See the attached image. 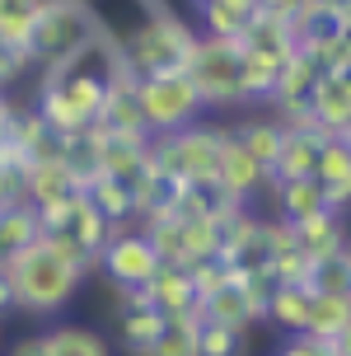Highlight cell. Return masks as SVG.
Here are the masks:
<instances>
[{
    "mask_svg": "<svg viewBox=\"0 0 351 356\" xmlns=\"http://www.w3.org/2000/svg\"><path fill=\"white\" fill-rule=\"evenodd\" d=\"M117 66V38L108 33L94 52H85L70 66H52L42 75V89H38L33 113L52 127L61 141L70 136H85L99 127L104 118V99H108V75Z\"/></svg>",
    "mask_w": 351,
    "mask_h": 356,
    "instance_id": "1",
    "label": "cell"
},
{
    "mask_svg": "<svg viewBox=\"0 0 351 356\" xmlns=\"http://www.w3.org/2000/svg\"><path fill=\"white\" fill-rule=\"evenodd\" d=\"M5 277H10V291H15V309L28 314V319H56L75 300L80 282H85V272L70 267L47 239L28 244L15 263L5 267Z\"/></svg>",
    "mask_w": 351,
    "mask_h": 356,
    "instance_id": "2",
    "label": "cell"
},
{
    "mask_svg": "<svg viewBox=\"0 0 351 356\" xmlns=\"http://www.w3.org/2000/svg\"><path fill=\"white\" fill-rule=\"evenodd\" d=\"M104 38H108V24L99 19L94 0H42L28 56H33L38 66L52 71V66L80 61V56L94 52Z\"/></svg>",
    "mask_w": 351,
    "mask_h": 356,
    "instance_id": "3",
    "label": "cell"
},
{
    "mask_svg": "<svg viewBox=\"0 0 351 356\" xmlns=\"http://www.w3.org/2000/svg\"><path fill=\"white\" fill-rule=\"evenodd\" d=\"M225 141H229V127H215V122H193V127H183V131L150 136V169H155L164 183L215 188Z\"/></svg>",
    "mask_w": 351,
    "mask_h": 356,
    "instance_id": "4",
    "label": "cell"
},
{
    "mask_svg": "<svg viewBox=\"0 0 351 356\" xmlns=\"http://www.w3.org/2000/svg\"><path fill=\"white\" fill-rule=\"evenodd\" d=\"M193 47H197V33L169 5L155 10V15H140L136 29H126L117 38V56H122V66L136 80L140 75H159V71H183Z\"/></svg>",
    "mask_w": 351,
    "mask_h": 356,
    "instance_id": "5",
    "label": "cell"
},
{
    "mask_svg": "<svg viewBox=\"0 0 351 356\" xmlns=\"http://www.w3.org/2000/svg\"><path fill=\"white\" fill-rule=\"evenodd\" d=\"M136 108H140L145 131L164 136V131H183V127L202 122L206 99L197 94L188 71H159V75H140L136 80Z\"/></svg>",
    "mask_w": 351,
    "mask_h": 356,
    "instance_id": "6",
    "label": "cell"
},
{
    "mask_svg": "<svg viewBox=\"0 0 351 356\" xmlns=\"http://www.w3.org/2000/svg\"><path fill=\"white\" fill-rule=\"evenodd\" d=\"M183 71L193 75L197 94L206 99V108H229L244 104V89H239V42H215V38H197L193 56Z\"/></svg>",
    "mask_w": 351,
    "mask_h": 356,
    "instance_id": "7",
    "label": "cell"
},
{
    "mask_svg": "<svg viewBox=\"0 0 351 356\" xmlns=\"http://www.w3.org/2000/svg\"><path fill=\"white\" fill-rule=\"evenodd\" d=\"M159 267H164L159 249L145 239V230H131V225L113 230L104 253H99V272L108 277L113 291H145V282L155 277Z\"/></svg>",
    "mask_w": 351,
    "mask_h": 356,
    "instance_id": "8",
    "label": "cell"
},
{
    "mask_svg": "<svg viewBox=\"0 0 351 356\" xmlns=\"http://www.w3.org/2000/svg\"><path fill=\"white\" fill-rule=\"evenodd\" d=\"M164 314L145 300V291H117V347L126 356H140L155 347V338L164 333Z\"/></svg>",
    "mask_w": 351,
    "mask_h": 356,
    "instance_id": "9",
    "label": "cell"
},
{
    "mask_svg": "<svg viewBox=\"0 0 351 356\" xmlns=\"http://www.w3.org/2000/svg\"><path fill=\"white\" fill-rule=\"evenodd\" d=\"M267 188V169L253 155H248L244 145L229 136L225 150H220V174H215V193L225 197L229 207H248L253 197Z\"/></svg>",
    "mask_w": 351,
    "mask_h": 356,
    "instance_id": "10",
    "label": "cell"
},
{
    "mask_svg": "<svg viewBox=\"0 0 351 356\" xmlns=\"http://www.w3.org/2000/svg\"><path fill=\"white\" fill-rule=\"evenodd\" d=\"M75 193H85V183L66 160H38L24 169V202L33 211H52V207L70 202Z\"/></svg>",
    "mask_w": 351,
    "mask_h": 356,
    "instance_id": "11",
    "label": "cell"
},
{
    "mask_svg": "<svg viewBox=\"0 0 351 356\" xmlns=\"http://www.w3.org/2000/svg\"><path fill=\"white\" fill-rule=\"evenodd\" d=\"M309 118L323 136H347L351 131V80L342 71H323L309 89Z\"/></svg>",
    "mask_w": 351,
    "mask_h": 356,
    "instance_id": "12",
    "label": "cell"
},
{
    "mask_svg": "<svg viewBox=\"0 0 351 356\" xmlns=\"http://www.w3.org/2000/svg\"><path fill=\"white\" fill-rule=\"evenodd\" d=\"M145 300L155 305L164 319H183V314H197L202 296H197V282H193V272H188V267L164 263L155 277L145 282Z\"/></svg>",
    "mask_w": 351,
    "mask_h": 356,
    "instance_id": "13",
    "label": "cell"
},
{
    "mask_svg": "<svg viewBox=\"0 0 351 356\" xmlns=\"http://www.w3.org/2000/svg\"><path fill=\"white\" fill-rule=\"evenodd\" d=\"M323 131L318 127H300V131H291L286 127V141H281V155L277 164H272V174H267V183H291V178H314L318 174V155H323Z\"/></svg>",
    "mask_w": 351,
    "mask_h": 356,
    "instance_id": "14",
    "label": "cell"
},
{
    "mask_svg": "<svg viewBox=\"0 0 351 356\" xmlns=\"http://www.w3.org/2000/svg\"><path fill=\"white\" fill-rule=\"evenodd\" d=\"M318 188L328 197V211L347 216L351 211V141L347 136H328L323 155H318Z\"/></svg>",
    "mask_w": 351,
    "mask_h": 356,
    "instance_id": "15",
    "label": "cell"
},
{
    "mask_svg": "<svg viewBox=\"0 0 351 356\" xmlns=\"http://www.w3.org/2000/svg\"><path fill=\"white\" fill-rule=\"evenodd\" d=\"M38 10L42 0H0V52L15 56L19 66H33V24H38Z\"/></svg>",
    "mask_w": 351,
    "mask_h": 356,
    "instance_id": "16",
    "label": "cell"
},
{
    "mask_svg": "<svg viewBox=\"0 0 351 356\" xmlns=\"http://www.w3.org/2000/svg\"><path fill=\"white\" fill-rule=\"evenodd\" d=\"M277 193V220L300 225V220H314L328 211V197L318 188V178H291V183H272Z\"/></svg>",
    "mask_w": 351,
    "mask_h": 356,
    "instance_id": "17",
    "label": "cell"
},
{
    "mask_svg": "<svg viewBox=\"0 0 351 356\" xmlns=\"http://www.w3.org/2000/svg\"><path fill=\"white\" fill-rule=\"evenodd\" d=\"M239 47H253V52H267V56H277V61H286L291 52H300L295 47V24H291L286 15H267V10H258V15L248 19Z\"/></svg>",
    "mask_w": 351,
    "mask_h": 356,
    "instance_id": "18",
    "label": "cell"
},
{
    "mask_svg": "<svg viewBox=\"0 0 351 356\" xmlns=\"http://www.w3.org/2000/svg\"><path fill=\"white\" fill-rule=\"evenodd\" d=\"M85 197L94 202V211L104 216L113 230H126L136 220V202H131V183L122 178H108V174H94L85 183Z\"/></svg>",
    "mask_w": 351,
    "mask_h": 356,
    "instance_id": "19",
    "label": "cell"
},
{
    "mask_svg": "<svg viewBox=\"0 0 351 356\" xmlns=\"http://www.w3.org/2000/svg\"><path fill=\"white\" fill-rule=\"evenodd\" d=\"M291 230H295V244L309 253L314 263L318 258H333V253H342L351 244L347 220H342L337 211H323V216H314V220H300V225H291Z\"/></svg>",
    "mask_w": 351,
    "mask_h": 356,
    "instance_id": "20",
    "label": "cell"
},
{
    "mask_svg": "<svg viewBox=\"0 0 351 356\" xmlns=\"http://www.w3.org/2000/svg\"><path fill=\"white\" fill-rule=\"evenodd\" d=\"M309 300H314L309 286H272L267 300H263V319L277 323L281 333H304V323H309Z\"/></svg>",
    "mask_w": 351,
    "mask_h": 356,
    "instance_id": "21",
    "label": "cell"
},
{
    "mask_svg": "<svg viewBox=\"0 0 351 356\" xmlns=\"http://www.w3.org/2000/svg\"><path fill=\"white\" fill-rule=\"evenodd\" d=\"M42 342H47V356H113V342L89 323H52Z\"/></svg>",
    "mask_w": 351,
    "mask_h": 356,
    "instance_id": "22",
    "label": "cell"
},
{
    "mask_svg": "<svg viewBox=\"0 0 351 356\" xmlns=\"http://www.w3.org/2000/svg\"><path fill=\"white\" fill-rule=\"evenodd\" d=\"M229 136L272 174V164H277V155H281V141H286V127H281L277 118H244L239 127H229Z\"/></svg>",
    "mask_w": 351,
    "mask_h": 356,
    "instance_id": "23",
    "label": "cell"
},
{
    "mask_svg": "<svg viewBox=\"0 0 351 356\" xmlns=\"http://www.w3.org/2000/svg\"><path fill=\"white\" fill-rule=\"evenodd\" d=\"M42 239V225H38V211L24 202V207H10L0 211V267H10L19 253Z\"/></svg>",
    "mask_w": 351,
    "mask_h": 356,
    "instance_id": "24",
    "label": "cell"
},
{
    "mask_svg": "<svg viewBox=\"0 0 351 356\" xmlns=\"http://www.w3.org/2000/svg\"><path fill=\"white\" fill-rule=\"evenodd\" d=\"M277 71H281L277 56L253 52V47H239V89H244V104L272 99V89H277Z\"/></svg>",
    "mask_w": 351,
    "mask_h": 356,
    "instance_id": "25",
    "label": "cell"
},
{
    "mask_svg": "<svg viewBox=\"0 0 351 356\" xmlns=\"http://www.w3.org/2000/svg\"><path fill=\"white\" fill-rule=\"evenodd\" d=\"M347 323H351V296H318V291H314L304 333H309L314 342H333Z\"/></svg>",
    "mask_w": 351,
    "mask_h": 356,
    "instance_id": "26",
    "label": "cell"
},
{
    "mask_svg": "<svg viewBox=\"0 0 351 356\" xmlns=\"http://www.w3.org/2000/svg\"><path fill=\"white\" fill-rule=\"evenodd\" d=\"M244 347H248V328L211 323L197 314V356H244Z\"/></svg>",
    "mask_w": 351,
    "mask_h": 356,
    "instance_id": "27",
    "label": "cell"
},
{
    "mask_svg": "<svg viewBox=\"0 0 351 356\" xmlns=\"http://www.w3.org/2000/svg\"><path fill=\"white\" fill-rule=\"evenodd\" d=\"M140 356H197V314H183V319H169L164 333L155 338V347Z\"/></svg>",
    "mask_w": 351,
    "mask_h": 356,
    "instance_id": "28",
    "label": "cell"
},
{
    "mask_svg": "<svg viewBox=\"0 0 351 356\" xmlns=\"http://www.w3.org/2000/svg\"><path fill=\"white\" fill-rule=\"evenodd\" d=\"M309 291L318 296H351V267H347V249L333 258H318L309 267Z\"/></svg>",
    "mask_w": 351,
    "mask_h": 356,
    "instance_id": "29",
    "label": "cell"
},
{
    "mask_svg": "<svg viewBox=\"0 0 351 356\" xmlns=\"http://www.w3.org/2000/svg\"><path fill=\"white\" fill-rule=\"evenodd\" d=\"M197 19H202V38H215V42H239L244 38V19L225 10L220 0H206V5H197Z\"/></svg>",
    "mask_w": 351,
    "mask_h": 356,
    "instance_id": "30",
    "label": "cell"
},
{
    "mask_svg": "<svg viewBox=\"0 0 351 356\" xmlns=\"http://www.w3.org/2000/svg\"><path fill=\"white\" fill-rule=\"evenodd\" d=\"M277 356H328V342H314L309 333H286Z\"/></svg>",
    "mask_w": 351,
    "mask_h": 356,
    "instance_id": "31",
    "label": "cell"
},
{
    "mask_svg": "<svg viewBox=\"0 0 351 356\" xmlns=\"http://www.w3.org/2000/svg\"><path fill=\"white\" fill-rule=\"evenodd\" d=\"M10 207H24V174L0 169V211H10Z\"/></svg>",
    "mask_w": 351,
    "mask_h": 356,
    "instance_id": "32",
    "label": "cell"
},
{
    "mask_svg": "<svg viewBox=\"0 0 351 356\" xmlns=\"http://www.w3.org/2000/svg\"><path fill=\"white\" fill-rule=\"evenodd\" d=\"M5 356H47V342H42V333H24L5 347Z\"/></svg>",
    "mask_w": 351,
    "mask_h": 356,
    "instance_id": "33",
    "label": "cell"
},
{
    "mask_svg": "<svg viewBox=\"0 0 351 356\" xmlns=\"http://www.w3.org/2000/svg\"><path fill=\"white\" fill-rule=\"evenodd\" d=\"M309 0H263V10L267 15H286V19H295L300 10H304Z\"/></svg>",
    "mask_w": 351,
    "mask_h": 356,
    "instance_id": "34",
    "label": "cell"
},
{
    "mask_svg": "<svg viewBox=\"0 0 351 356\" xmlns=\"http://www.w3.org/2000/svg\"><path fill=\"white\" fill-rule=\"evenodd\" d=\"M220 5H225V10H234V15L244 19V24L258 15V10H263V0H220Z\"/></svg>",
    "mask_w": 351,
    "mask_h": 356,
    "instance_id": "35",
    "label": "cell"
},
{
    "mask_svg": "<svg viewBox=\"0 0 351 356\" xmlns=\"http://www.w3.org/2000/svg\"><path fill=\"white\" fill-rule=\"evenodd\" d=\"M15 309V291H10V277H5V267H0V319Z\"/></svg>",
    "mask_w": 351,
    "mask_h": 356,
    "instance_id": "36",
    "label": "cell"
},
{
    "mask_svg": "<svg viewBox=\"0 0 351 356\" xmlns=\"http://www.w3.org/2000/svg\"><path fill=\"white\" fill-rule=\"evenodd\" d=\"M328 356H351V323L342 328V333H337L333 342H328Z\"/></svg>",
    "mask_w": 351,
    "mask_h": 356,
    "instance_id": "37",
    "label": "cell"
},
{
    "mask_svg": "<svg viewBox=\"0 0 351 356\" xmlns=\"http://www.w3.org/2000/svg\"><path fill=\"white\" fill-rule=\"evenodd\" d=\"M337 33H342V42H347V52H351V0L337 10Z\"/></svg>",
    "mask_w": 351,
    "mask_h": 356,
    "instance_id": "38",
    "label": "cell"
},
{
    "mask_svg": "<svg viewBox=\"0 0 351 356\" xmlns=\"http://www.w3.org/2000/svg\"><path fill=\"white\" fill-rule=\"evenodd\" d=\"M10 118H15V108H10V99L0 94V141L10 136Z\"/></svg>",
    "mask_w": 351,
    "mask_h": 356,
    "instance_id": "39",
    "label": "cell"
},
{
    "mask_svg": "<svg viewBox=\"0 0 351 356\" xmlns=\"http://www.w3.org/2000/svg\"><path fill=\"white\" fill-rule=\"evenodd\" d=\"M318 5H328V10H342V5H347V0H318Z\"/></svg>",
    "mask_w": 351,
    "mask_h": 356,
    "instance_id": "40",
    "label": "cell"
},
{
    "mask_svg": "<svg viewBox=\"0 0 351 356\" xmlns=\"http://www.w3.org/2000/svg\"><path fill=\"white\" fill-rule=\"evenodd\" d=\"M347 267H351V244H347Z\"/></svg>",
    "mask_w": 351,
    "mask_h": 356,
    "instance_id": "41",
    "label": "cell"
},
{
    "mask_svg": "<svg viewBox=\"0 0 351 356\" xmlns=\"http://www.w3.org/2000/svg\"><path fill=\"white\" fill-rule=\"evenodd\" d=\"M193 5H206V0H193Z\"/></svg>",
    "mask_w": 351,
    "mask_h": 356,
    "instance_id": "42",
    "label": "cell"
},
{
    "mask_svg": "<svg viewBox=\"0 0 351 356\" xmlns=\"http://www.w3.org/2000/svg\"><path fill=\"white\" fill-rule=\"evenodd\" d=\"M347 141H351V131H347Z\"/></svg>",
    "mask_w": 351,
    "mask_h": 356,
    "instance_id": "43",
    "label": "cell"
}]
</instances>
